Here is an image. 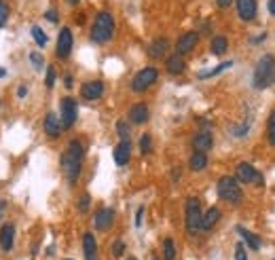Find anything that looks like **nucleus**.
Listing matches in <instances>:
<instances>
[{"label":"nucleus","instance_id":"1","mask_svg":"<svg viewBox=\"0 0 275 260\" xmlns=\"http://www.w3.org/2000/svg\"><path fill=\"white\" fill-rule=\"evenodd\" d=\"M83 157H85L83 142L81 140H70V144H68V148L63 150L60 163H61V170H63V173H66V178L72 182V184L79 180V175H81Z\"/></svg>","mask_w":275,"mask_h":260},{"label":"nucleus","instance_id":"2","mask_svg":"<svg viewBox=\"0 0 275 260\" xmlns=\"http://www.w3.org/2000/svg\"><path fill=\"white\" fill-rule=\"evenodd\" d=\"M115 36V17L110 15L108 11H100L93 19V26H91V32H89V38L91 43L95 45H104Z\"/></svg>","mask_w":275,"mask_h":260},{"label":"nucleus","instance_id":"3","mask_svg":"<svg viewBox=\"0 0 275 260\" xmlns=\"http://www.w3.org/2000/svg\"><path fill=\"white\" fill-rule=\"evenodd\" d=\"M275 81V55L267 53L258 59L256 68H254L252 76V85L256 89H267Z\"/></svg>","mask_w":275,"mask_h":260},{"label":"nucleus","instance_id":"4","mask_svg":"<svg viewBox=\"0 0 275 260\" xmlns=\"http://www.w3.org/2000/svg\"><path fill=\"white\" fill-rule=\"evenodd\" d=\"M218 197H220L222 201L231 203V205H237V203H242L244 199V193H242V186H239V180L235 175H222L220 180H218Z\"/></svg>","mask_w":275,"mask_h":260},{"label":"nucleus","instance_id":"5","mask_svg":"<svg viewBox=\"0 0 275 260\" xmlns=\"http://www.w3.org/2000/svg\"><path fill=\"white\" fill-rule=\"evenodd\" d=\"M184 218H186V231L190 235H197L203 222V212H201V201L197 197H188L186 205H184Z\"/></svg>","mask_w":275,"mask_h":260},{"label":"nucleus","instance_id":"6","mask_svg":"<svg viewBox=\"0 0 275 260\" xmlns=\"http://www.w3.org/2000/svg\"><path fill=\"white\" fill-rule=\"evenodd\" d=\"M159 79V70L157 68H142L140 72L131 79V89L136 91V93H142V91H146L148 87H153L154 83H157Z\"/></svg>","mask_w":275,"mask_h":260},{"label":"nucleus","instance_id":"7","mask_svg":"<svg viewBox=\"0 0 275 260\" xmlns=\"http://www.w3.org/2000/svg\"><path fill=\"white\" fill-rule=\"evenodd\" d=\"M60 115H61V127L63 129H70L79 116V106L72 97H61L60 102Z\"/></svg>","mask_w":275,"mask_h":260},{"label":"nucleus","instance_id":"8","mask_svg":"<svg viewBox=\"0 0 275 260\" xmlns=\"http://www.w3.org/2000/svg\"><path fill=\"white\" fill-rule=\"evenodd\" d=\"M235 178L239 182H245V184H256V186H263L265 184V180H263V175H260V172L254 165H250V163H239Z\"/></svg>","mask_w":275,"mask_h":260},{"label":"nucleus","instance_id":"9","mask_svg":"<svg viewBox=\"0 0 275 260\" xmlns=\"http://www.w3.org/2000/svg\"><path fill=\"white\" fill-rule=\"evenodd\" d=\"M72 45H74V38H72L70 28H61L60 36H58V47H55V55H58L60 59H68L70 51H72Z\"/></svg>","mask_w":275,"mask_h":260},{"label":"nucleus","instance_id":"10","mask_svg":"<svg viewBox=\"0 0 275 260\" xmlns=\"http://www.w3.org/2000/svg\"><path fill=\"white\" fill-rule=\"evenodd\" d=\"M81 95H83V100H87V102L100 100V97L104 95V83L102 81H89V83H85V85L81 87Z\"/></svg>","mask_w":275,"mask_h":260},{"label":"nucleus","instance_id":"11","mask_svg":"<svg viewBox=\"0 0 275 260\" xmlns=\"http://www.w3.org/2000/svg\"><path fill=\"white\" fill-rule=\"evenodd\" d=\"M197 43H199V34H197V32H184L178 38V43H176V53H178V55H186V53L193 51Z\"/></svg>","mask_w":275,"mask_h":260},{"label":"nucleus","instance_id":"12","mask_svg":"<svg viewBox=\"0 0 275 260\" xmlns=\"http://www.w3.org/2000/svg\"><path fill=\"white\" fill-rule=\"evenodd\" d=\"M212 146H214V136H212L210 129H201L193 136V148L199 152H208Z\"/></svg>","mask_w":275,"mask_h":260},{"label":"nucleus","instance_id":"13","mask_svg":"<svg viewBox=\"0 0 275 260\" xmlns=\"http://www.w3.org/2000/svg\"><path fill=\"white\" fill-rule=\"evenodd\" d=\"M115 222V209L112 207H102L100 212H95V218H93V227L97 231H108Z\"/></svg>","mask_w":275,"mask_h":260},{"label":"nucleus","instance_id":"14","mask_svg":"<svg viewBox=\"0 0 275 260\" xmlns=\"http://www.w3.org/2000/svg\"><path fill=\"white\" fill-rule=\"evenodd\" d=\"M237 15L242 22H254L256 17V0H235Z\"/></svg>","mask_w":275,"mask_h":260},{"label":"nucleus","instance_id":"15","mask_svg":"<svg viewBox=\"0 0 275 260\" xmlns=\"http://www.w3.org/2000/svg\"><path fill=\"white\" fill-rule=\"evenodd\" d=\"M112 157H115V163L119 167H123V165L129 163V159H131V142H129V140H121V142L115 146Z\"/></svg>","mask_w":275,"mask_h":260},{"label":"nucleus","instance_id":"16","mask_svg":"<svg viewBox=\"0 0 275 260\" xmlns=\"http://www.w3.org/2000/svg\"><path fill=\"white\" fill-rule=\"evenodd\" d=\"M148 116H151V110H148L146 104H133L129 108V121L133 125H142L148 121Z\"/></svg>","mask_w":275,"mask_h":260},{"label":"nucleus","instance_id":"17","mask_svg":"<svg viewBox=\"0 0 275 260\" xmlns=\"http://www.w3.org/2000/svg\"><path fill=\"white\" fill-rule=\"evenodd\" d=\"M61 121L58 118V115H53V112H49V115L45 116V133L49 138H60L61 136Z\"/></svg>","mask_w":275,"mask_h":260},{"label":"nucleus","instance_id":"18","mask_svg":"<svg viewBox=\"0 0 275 260\" xmlns=\"http://www.w3.org/2000/svg\"><path fill=\"white\" fill-rule=\"evenodd\" d=\"M13 243H15V227L13 224H4L2 231H0V248L4 252H11Z\"/></svg>","mask_w":275,"mask_h":260},{"label":"nucleus","instance_id":"19","mask_svg":"<svg viewBox=\"0 0 275 260\" xmlns=\"http://www.w3.org/2000/svg\"><path fill=\"white\" fill-rule=\"evenodd\" d=\"M83 252H85V260H97V241L93 233L83 235Z\"/></svg>","mask_w":275,"mask_h":260},{"label":"nucleus","instance_id":"20","mask_svg":"<svg viewBox=\"0 0 275 260\" xmlns=\"http://www.w3.org/2000/svg\"><path fill=\"white\" fill-rule=\"evenodd\" d=\"M165 68H167L169 74H182L186 64H184V59H182V55L176 53V55H169V58L165 59Z\"/></svg>","mask_w":275,"mask_h":260},{"label":"nucleus","instance_id":"21","mask_svg":"<svg viewBox=\"0 0 275 260\" xmlns=\"http://www.w3.org/2000/svg\"><path fill=\"white\" fill-rule=\"evenodd\" d=\"M188 167H190V172H203L208 167V154L195 150L188 159Z\"/></svg>","mask_w":275,"mask_h":260},{"label":"nucleus","instance_id":"22","mask_svg":"<svg viewBox=\"0 0 275 260\" xmlns=\"http://www.w3.org/2000/svg\"><path fill=\"white\" fill-rule=\"evenodd\" d=\"M167 49H169V40L167 38H157L148 45V55H151V58H163V55L167 53Z\"/></svg>","mask_w":275,"mask_h":260},{"label":"nucleus","instance_id":"23","mask_svg":"<svg viewBox=\"0 0 275 260\" xmlns=\"http://www.w3.org/2000/svg\"><path fill=\"white\" fill-rule=\"evenodd\" d=\"M237 233L242 235L244 243H248V248H250L252 252H258V250H260V237H256L254 233H250V231L244 229V227H237Z\"/></svg>","mask_w":275,"mask_h":260},{"label":"nucleus","instance_id":"24","mask_svg":"<svg viewBox=\"0 0 275 260\" xmlns=\"http://www.w3.org/2000/svg\"><path fill=\"white\" fill-rule=\"evenodd\" d=\"M220 220V209L218 207H210L208 212H203V222H201V229L203 231H210L214 229V224Z\"/></svg>","mask_w":275,"mask_h":260},{"label":"nucleus","instance_id":"25","mask_svg":"<svg viewBox=\"0 0 275 260\" xmlns=\"http://www.w3.org/2000/svg\"><path fill=\"white\" fill-rule=\"evenodd\" d=\"M229 68H233V61H231V59H229V61H224V64H220V66H216V68H212V70H203V72L197 74V79H199V81L214 79V76H218L220 72H224V70H229Z\"/></svg>","mask_w":275,"mask_h":260},{"label":"nucleus","instance_id":"26","mask_svg":"<svg viewBox=\"0 0 275 260\" xmlns=\"http://www.w3.org/2000/svg\"><path fill=\"white\" fill-rule=\"evenodd\" d=\"M210 49H212V53H214V55H224V53H227V49H229L227 36H214V38H212Z\"/></svg>","mask_w":275,"mask_h":260},{"label":"nucleus","instance_id":"27","mask_svg":"<svg viewBox=\"0 0 275 260\" xmlns=\"http://www.w3.org/2000/svg\"><path fill=\"white\" fill-rule=\"evenodd\" d=\"M163 260H176V243L169 237L163 241Z\"/></svg>","mask_w":275,"mask_h":260},{"label":"nucleus","instance_id":"28","mask_svg":"<svg viewBox=\"0 0 275 260\" xmlns=\"http://www.w3.org/2000/svg\"><path fill=\"white\" fill-rule=\"evenodd\" d=\"M267 138H269V144L275 146V108L271 110L269 121H267Z\"/></svg>","mask_w":275,"mask_h":260},{"label":"nucleus","instance_id":"29","mask_svg":"<svg viewBox=\"0 0 275 260\" xmlns=\"http://www.w3.org/2000/svg\"><path fill=\"white\" fill-rule=\"evenodd\" d=\"M32 38L36 40V45L38 47H47V43H49V38H47V34L40 30L38 26H32Z\"/></svg>","mask_w":275,"mask_h":260},{"label":"nucleus","instance_id":"30","mask_svg":"<svg viewBox=\"0 0 275 260\" xmlns=\"http://www.w3.org/2000/svg\"><path fill=\"white\" fill-rule=\"evenodd\" d=\"M140 152L142 154H151L153 152V138L148 136V133H144V136L140 138Z\"/></svg>","mask_w":275,"mask_h":260},{"label":"nucleus","instance_id":"31","mask_svg":"<svg viewBox=\"0 0 275 260\" xmlns=\"http://www.w3.org/2000/svg\"><path fill=\"white\" fill-rule=\"evenodd\" d=\"M89 203H91V197H89L87 193H83V195L79 197V201H76V209H79L81 214L89 212Z\"/></svg>","mask_w":275,"mask_h":260},{"label":"nucleus","instance_id":"32","mask_svg":"<svg viewBox=\"0 0 275 260\" xmlns=\"http://www.w3.org/2000/svg\"><path fill=\"white\" fill-rule=\"evenodd\" d=\"M6 22H9V2L0 0V28H4Z\"/></svg>","mask_w":275,"mask_h":260},{"label":"nucleus","instance_id":"33","mask_svg":"<svg viewBox=\"0 0 275 260\" xmlns=\"http://www.w3.org/2000/svg\"><path fill=\"white\" fill-rule=\"evenodd\" d=\"M117 133L121 140H129V125H127L125 121H119L117 123Z\"/></svg>","mask_w":275,"mask_h":260},{"label":"nucleus","instance_id":"34","mask_svg":"<svg viewBox=\"0 0 275 260\" xmlns=\"http://www.w3.org/2000/svg\"><path fill=\"white\" fill-rule=\"evenodd\" d=\"M233 136H237V138H242V136H245V133L250 131V123H242V125H237V127H231L229 129Z\"/></svg>","mask_w":275,"mask_h":260},{"label":"nucleus","instance_id":"35","mask_svg":"<svg viewBox=\"0 0 275 260\" xmlns=\"http://www.w3.org/2000/svg\"><path fill=\"white\" fill-rule=\"evenodd\" d=\"M30 61H32V66H34V70H40L42 66H45V61H42V55H40L38 51H34V53H30Z\"/></svg>","mask_w":275,"mask_h":260},{"label":"nucleus","instance_id":"36","mask_svg":"<svg viewBox=\"0 0 275 260\" xmlns=\"http://www.w3.org/2000/svg\"><path fill=\"white\" fill-rule=\"evenodd\" d=\"M123 252H125V243L121 241V239H117V241L112 243V254L119 258V256H123Z\"/></svg>","mask_w":275,"mask_h":260},{"label":"nucleus","instance_id":"37","mask_svg":"<svg viewBox=\"0 0 275 260\" xmlns=\"http://www.w3.org/2000/svg\"><path fill=\"white\" fill-rule=\"evenodd\" d=\"M245 243H237L235 245V260H248V254H245Z\"/></svg>","mask_w":275,"mask_h":260},{"label":"nucleus","instance_id":"38","mask_svg":"<svg viewBox=\"0 0 275 260\" xmlns=\"http://www.w3.org/2000/svg\"><path fill=\"white\" fill-rule=\"evenodd\" d=\"M53 85H55V68L49 66V68H47V87L51 89Z\"/></svg>","mask_w":275,"mask_h":260},{"label":"nucleus","instance_id":"39","mask_svg":"<svg viewBox=\"0 0 275 260\" xmlns=\"http://www.w3.org/2000/svg\"><path fill=\"white\" fill-rule=\"evenodd\" d=\"M142 218H144V207H138V212H136V229L142 227Z\"/></svg>","mask_w":275,"mask_h":260},{"label":"nucleus","instance_id":"40","mask_svg":"<svg viewBox=\"0 0 275 260\" xmlns=\"http://www.w3.org/2000/svg\"><path fill=\"white\" fill-rule=\"evenodd\" d=\"M45 17L49 19V22H55V24H58V19H60V17H58V13H55L53 9H51V11H47V13H45Z\"/></svg>","mask_w":275,"mask_h":260},{"label":"nucleus","instance_id":"41","mask_svg":"<svg viewBox=\"0 0 275 260\" xmlns=\"http://www.w3.org/2000/svg\"><path fill=\"white\" fill-rule=\"evenodd\" d=\"M218 9H229V6L233 4V0H216Z\"/></svg>","mask_w":275,"mask_h":260},{"label":"nucleus","instance_id":"42","mask_svg":"<svg viewBox=\"0 0 275 260\" xmlns=\"http://www.w3.org/2000/svg\"><path fill=\"white\" fill-rule=\"evenodd\" d=\"M265 38H267V32H263V34H258V36H256V38H252L250 43H252V45H260V43H263Z\"/></svg>","mask_w":275,"mask_h":260},{"label":"nucleus","instance_id":"43","mask_svg":"<svg viewBox=\"0 0 275 260\" xmlns=\"http://www.w3.org/2000/svg\"><path fill=\"white\" fill-rule=\"evenodd\" d=\"M28 95V87L26 85H19L17 87V97H26Z\"/></svg>","mask_w":275,"mask_h":260},{"label":"nucleus","instance_id":"44","mask_svg":"<svg viewBox=\"0 0 275 260\" xmlns=\"http://www.w3.org/2000/svg\"><path fill=\"white\" fill-rule=\"evenodd\" d=\"M63 85H66L68 89L72 87V76H70V74H66V79H63Z\"/></svg>","mask_w":275,"mask_h":260},{"label":"nucleus","instance_id":"45","mask_svg":"<svg viewBox=\"0 0 275 260\" xmlns=\"http://www.w3.org/2000/svg\"><path fill=\"white\" fill-rule=\"evenodd\" d=\"M267 9H269L271 15H275V0H269V4H267Z\"/></svg>","mask_w":275,"mask_h":260},{"label":"nucleus","instance_id":"46","mask_svg":"<svg viewBox=\"0 0 275 260\" xmlns=\"http://www.w3.org/2000/svg\"><path fill=\"white\" fill-rule=\"evenodd\" d=\"M172 175H174V180H178V178H180V170H174Z\"/></svg>","mask_w":275,"mask_h":260},{"label":"nucleus","instance_id":"47","mask_svg":"<svg viewBox=\"0 0 275 260\" xmlns=\"http://www.w3.org/2000/svg\"><path fill=\"white\" fill-rule=\"evenodd\" d=\"M2 76H6V70H4V68H0V79H2Z\"/></svg>","mask_w":275,"mask_h":260},{"label":"nucleus","instance_id":"48","mask_svg":"<svg viewBox=\"0 0 275 260\" xmlns=\"http://www.w3.org/2000/svg\"><path fill=\"white\" fill-rule=\"evenodd\" d=\"M2 207H4V203H2V201H0V216H2Z\"/></svg>","mask_w":275,"mask_h":260},{"label":"nucleus","instance_id":"49","mask_svg":"<svg viewBox=\"0 0 275 260\" xmlns=\"http://www.w3.org/2000/svg\"><path fill=\"white\" fill-rule=\"evenodd\" d=\"M68 2H70V4H79V0H68Z\"/></svg>","mask_w":275,"mask_h":260},{"label":"nucleus","instance_id":"50","mask_svg":"<svg viewBox=\"0 0 275 260\" xmlns=\"http://www.w3.org/2000/svg\"><path fill=\"white\" fill-rule=\"evenodd\" d=\"M127 260H138V258H133V256H129V258H127Z\"/></svg>","mask_w":275,"mask_h":260},{"label":"nucleus","instance_id":"51","mask_svg":"<svg viewBox=\"0 0 275 260\" xmlns=\"http://www.w3.org/2000/svg\"><path fill=\"white\" fill-rule=\"evenodd\" d=\"M66 260H72V258H66Z\"/></svg>","mask_w":275,"mask_h":260}]
</instances>
